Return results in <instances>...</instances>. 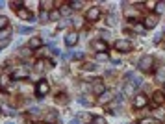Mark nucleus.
Here are the masks:
<instances>
[{
    "label": "nucleus",
    "instance_id": "f257e3e1",
    "mask_svg": "<svg viewBox=\"0 0 165 124\" xmlns=\"http://www.w3.org/2000/svg\"><path fill=\"white\" fill-rule=\"evenodd\" d=\"M152 67H154V58L152 56L147 54V56H143V58L139 59V71L141 72H148Z\"/></svg>",
    "mask_w": 165,
    "mask_h": 124
},
{
    "label": "nucleus",
    "instance_id": "f03ea898",
    "mask_svg": "<svg viewBox=\"0 0 165 124\" xmlns=\"http://www.w3.org/2000/svg\"><path fill=\"white\" fill-rule=\"evenodd\" d=\"M35 91H37V96H39V98L47 96V95L50 93V85H48V82H47V80H41V82L37 83V87H35Z\"/></svg>",
    "mask_w": 165,
    "mask_h": 124
},
{
    "label": "nucleus",
    "instance_id": "7ed1b4c3",
    "mask_svg": "<svg viewBox=\"0 0 165 124\" xmlns=\"http://www.w3.org/2000/svg\"><path fill=\"white\" fill-rule=\"evenodd\" d=\"M98 17H100V9H98V8H89V9H87L85 19L89 20V22H95V20H98Z\"/></svg>",
    "mask_w": 165,
    "mask_h": 124
},
{
    "label": "nucleus",
    "instance_id": "20e7f679",
    "mask_svg": "<svg viewBox=\"0 0 165 124\" xmlns=\"http://www.w3.org/2000/svg\"><path fill=\"white\" fill-rule=\"evenodd\" d=\"M126 80H130V82H132V85H134L136 89H137V87H141V83H143L141 76H139L137 72H128V74H126Z\"/></svg>",
    "mask_w": 165,
    "mask_h": 124
},
{
    "label": "nucleus",
    "instance_id": "39448f33",
    "mask_svg": "<svg viewBox=\"0 0 165 124\" xmlns=\"http://www.w3.org/2000/svg\"><path fill=\"white\" fill-rule=\"evenodd\" d=\"M26 76H28V67H26V65H24V67H19V69L11 74L13 80H24Z\"/></svg>",
    "mask_w": 165,
    "mask_h": 124
},
{
    "label": "nucleus",
    "instance_id": "423d86ee",
    "mask_svg": "<svg viewBox=\"0 0 165 124\" xmlns=\"http://www.w3.org/2000/svg\"><path fill=\"white\" fill-rule=\"evenodd\" d=\"M78 37L80 35L76 32H69L67 35H65V44H67V47H74V44L78 43Z\"/></svg>",
    "mask_w": 165,
    "mask_h": 124
},
{
    "label": "nucleus",
    "instance_id": "0eeeda50",
    "mask_svg": "<svg viewBox=\"0 0 165 124\" xmlns=\"http://www.w3.org/2000/svg\"><path fill=\"white\" fill-rule=\"evenodd\" d=\"M93 93L100 96L102 93H106V87L102 83V80H93Z\"/></svg>",
    "mask_w": 165,
    "mask_h": 124
},
{
    "label": "nucleus",
    "instance_id": "6e6552de",
    "mask_svg": "<svg viewBox=\"0 0 165 124\" xmlns=\"http://www.w3.org/2000/svg\"><path fill=\"white\" fill-rule=\"evenodd\" d=\"M115 48L119 52H130V43L124 41V39H117L115 41Z\"/></svg>",
    "mask_w": 165,
    "mask_h": 124
},
{
    "label": "nucleus",
    "instance_id": "1a4fd4ad",
    "mask_svg": "<svg viewBox=\"0 0 165 124\" xmlns=\"http://www.w3.org/2000/svg\"><path fill=\"white\" fill-rule=\"evenodd\" d=\"M147 102H148V98L143 95V93L136 95V98H134V106H136V107H145V106H147Z\"/></svg>",
    "mask_w": 165,
    "mask_h": 124
},
{
    "label": "nucleus",
    "instance_id": "9d476101",
    "mask_svg": "<svg viewBox=\"0 0 165 124\" xmlns=\"http://www.w3.org/2000/svg\"><path fill=\"white\" fill-rule=\"evenodd\" d=\"M124 15L128 17V19H132V20H134V22H137L139 20V11L136 9V8H126V11H124Z\"/></svg>",
    "mask_w": 165,
    "mask_h": 124
},
{
    "label": "nucleus",
    "instance_id": "9b49d317",
    "mask_svg": "<svg viewBox=\"0 0 165 124\" xmlns=\"http://www.w3.org/2000/svg\"><path fill=\"white\" fill-rule=\"evenodd\" d=\"M112 100H113V93L106 91V93H102L98 96V104H108V102H112Z\"/></svg>",
    "mask_w": 165,
    "mask_h": 124
},
{
    "label": "nucleus",
    "instance_id": "f8f14e48",
    "mask_svg": "<svg viewBox=\"0 0 165 124\" xmlns=\"http://www.w3.org/2000/svg\"><path fill=\"white\" fill-rule=\"evenodd\" d=\"M156 24H158V17L154 15V13H152V15H148V17L145 19V28H154Z\"/></svg>",
    "mask_w": 165,
    "mask_h": 124
},
{
    "label": "nucleus",
    "instance_id": "ddd939ff",
    "mask_svg": "<svg viewBox=\"0 0 165 124\" xmlns=\"http://www.w3.org/2000/svg\"><path fill=\"white\" fill-rule=\"evenodd\" d=\"M93 48L96 50V54H98V52H106V50H108V44H106L104 41H95V43H93Z\"/></svg>",
    "mask_w": 165,
    "mask_h": 124
},
{
    "label": "nucleus",
    "instance_id": "4468645a",
    "mask_svg": "<svg viewBox=\"0 0 165 124\" xmlns=\"http://www.w3.org/2000/svg\"><path fill=\"white\" fill-rule=\"evenodd\" d=\"M17 15H19L20 19H26V20H34V15H32L28 9H19V11H17Z\"/></svg>",
    "mask_w": 165,
    "mask_h": 124
},
{
    "label": "nucleus",
    "instance_id": "2eb2a0df",
    "mask_svg": "<svg viewBox=\"0 0 165 124\" xmlns=\"http://www.w3.org/2000/svg\"><path fill=\"white\" fill-rule=\"evenodd\" d=\"M41 44H43V39H41V37H32L30 43H28V47H30V48H39Z\"/></svg>",
    "mask_w": 165,
    "mask_h": 124
},
{
    "label": "nucleus",
    "instance_id": "dca6fc26",
    "mask_svg": "<svg viewBox=\"0 0 165 124\" xmlns=\"http://www.w3.org/2000/svg\"><path fill=\"white\" fill-rule=\"evenodd\" d=\"M163 102H165V96H163V93L156 91V93H154V104H156V106H161Z\"/></svg>",
    "mask_w": 165,
    "mask_h": 124
},
{
    "label": "nucleus",
    "instance_id": "f3484780",
    "mask_svg": "<svg viewBox=\"0 0 165 124\" xmlns=\"http://www.w3.org/2000/svg\"><path fill=\"white\" fill-rule=\"evenodd\" d=\"M2 113H4V115H9V117H15L17 111H15L13 107H9V106H4V107H2Z\"/></svg>",
    "mask_w": 165,
    "mask_h": 124
},
{
    "label": "nucleus",
    "instance_id": "a211bd4d",
    "mask_svg": "<svg viewBox=\"0 0 165 124\" xmlns=\"http://www.w3.org/2000/svg\"><path fill=\"white\" fill-rule=\"evenodd\" d=\"M8 83H9V78H8V74H2V76H0V89L4 91V89L8 87Z\"/></svg>",
    "mask_w": 165,
    "mask_h": 124
},
{
    "label": "nucleus",
    "instance_id": "6ab92c4d",
    "mask_svg": "<svg viewBox=\"0 0 165 124\" xmlns=\"http://www.w3.org/2000/svg\"><path fill=\"white\" fill-rule=\"evenodd\" d=\"M39 6L43 8V11H47V9H50V8L54 6V2H50V0H41V2H39Z\"/></svg>",
    "mask_w": 165,
    "mask_h": 124
},
{
    "label": "nucleus",
    "instance_id": "aec40b11",
    "mask_svg": "<svg viewBox=\"0 0 165 124\" xmlns=\"http://www.w3.org/2000/svg\"><path fill=\"white\" fill-rule=\"evenodd\" d=\"M71 11H72V9H71V6H69V4H65V6H61L60 13H61L63 17H67V15H71Z\"/></svg>",
    "mask_w": 165,
    "mask_h": 124
},
{
    "label": "nucleus",
    "instance_id": "412c9836",
    "mask_svg": "<svg viewBox=\"0 0 165 124\" xmlns=\"http://www.w3.org/2000/svg\"><path fill=\"white\" fill-rule=\"evenodd\" d=\"M17 32L19 33H32L34 28H32V26H17Z\"/></svg>",
    "mask_w": 165,
    "mask_h": 124
},
{
    "label": "nucleus",
    "instance_id": "4be33fe9",
    "mask_svg": "<svg viewBox=\"0 0 165 124\" xmlns=\"http://www.w3.org/2000/svg\"><path fill=\"white\" fill-rule=\"evenodd\" d=\"M134 91H136V87L132 85V83H126V85L123 87V93H124V95H132Z\"/></svg>",
    "mask_w": 165,
    "mask_h": 124
},
{
    "label": "nucleus",
    "instance_id": "5701e85b",
    "mask_svg": "<svg viewBox=\"0 0 165 124\" xmlns=\"http://www.w3.org/2000/svg\"><path fill=\"white\" fill-rule=\"evenodd\" d=\"M108 59H109V56L106 52H98L96 54V61H108Z\"/></svg>",
    "mask_w": 165,
    "mask_h": 124
},
{
    "label": "nucleus",
    "instance_id": "b1692460",
    "mask_svg": "<svg viewBox=\"0 0 165 124\" xmlns=\"http://www.w3.org/2000/svg\"><path fill=\"white\" fill-rule=\"evenodd\" d=\"M48 17H50V20H58L61 17V13H60V11H56V9H52L50 13H48Z\"/></svg>",
    "mask_w": 165,
    "mask_h": 124
},
{
    "label": "nucleus",
    "instance_id": "393cba45",
    "mask_svg": "<svg viewBox=\"0 0 165 124\" xmlns=\"http://www.w3.org/2000/svg\"><path fill=\"white\" fill-rule=\"evenodd\" d=\"M69 6H71V9H80V8L84 6V2H80V0H74V2H71Z\"/></svg>",
    "mask_w": 165,
    "mask_h": 124
},
{
    "label": "nucleus",
    "instance_id": "a878e982",
    "mask_svg": "<svg viewBox=\"0 0 165 124\" xmlns=\"http://www.w3.org/2000/svg\"><path fill=\"white\" fill-rule=\"evenodd\" d=\"M80 104H84V106H91V104H93V100H91L89 96H82V98H80Z\"/></svg>",
    "mask_w": 165,
    "mask_h": 124
},
{
    "label": "nucleus",
    "instance_id": "bb28decb",
    "mask_svg": "<svg viewBox=\"0 0 165 124\" xmlns=\"http://www.w3.org/2000/svg\"><path fill=\"white\" fill-rule=\"evenodd\" d=\"M132 30H134L136 33H143V32H145V26H141V24H132Z\"/></svg>",
    "mask_w": 165,
    "mask_h": 124
},
{
    "label": "nucleus",
    "instance_id": "cd10ccee",
    "mask_svg": "<svg viewBox=\"0 0 165 124\" xmlns=\"http://www.w3.org/2000/svg\"><path fill=\"white\" fill-rule=\"evenodd\" d=\"M39 19H41L43 22H47V20H50V17H48V11H41V13H39Z\"/></svg>",
    "mask_w": 165,
    "mask_h": 124
},
{
    "label": "nucleus",
    "instance_id": "c85d7f7f",
    "mask_svg": "<svg viewBox=\"0 0 165 124\" xmlns=\"http://www.w3.org/2000/svg\"><path fill=\"white\" fill-rule=\"evenodd\" d=\"M6 26H8V19L6 17H0V32L6 30Z\"/></svg>",
    "mask_w": 165,
    "mask_h": 124
},
{
    "label": "nucleus",
    "instance_id": "c756f323",
    "mask_svg": "<svg viewBox=\"0 0 165 124\" xmlns=\"http://www.w3.org/2000/svg\"><path fill=\"white\" fill-rule=\"evenodd\" d=\"M8 37H9V32H8V30H2V32H0V41H8Z\"/></svg>",
    "mask_w": 165,
    "mask_h": 124
},
{
    "label": "nucleus",
    "instance_id": "7c9ffc66",
    "mask_svg": "<svg viewBox=\"0 0 165 124\" xmlns=\"http://www.w3.org/2000/svg\"><path fill=\"white\" fill-rule=\"evenodd\" d=\"M154 9H156L158 13H161V11L165 9V2H156V8H154Z\"/></svg>",
    "mask_w": 165,
    "mask_h": 124
},
{
    "label": "nucleus",
    "instance_id": "2f4dec72",
    "mask_svg": "<svg viewBox=\"0 0 165 124\" xmlns=\"http://www.w3.org/2000/svg\"><path fill=\"white\" fill-rule=\"evenodd\" d=\"M91 124H106V119H102V117H95Z\"/></svg>",
    "mask_w": 165,
    "mask_h": 124
},
{
    "label": "nucleus",
    "instance_id": "473e14b6",
    "mask_svg": "<svg viewBox=\"0 0 165 124\" xmlns=\"http://www.w3.org/2000/svg\"><path fill=\"white\" fill-rule=\"evenodd\" d=\"M35 69H37V71H43V69H45V61H43V59H39V61L35 63Z\"/></svg>",
    "mask_w": 165,
    "mask_h": 124
},
{
    "label": "nucleus",
    "instance_id": "72a5a7b5",
    "mask_svg": "<svg viewBox=\"0 0 165 124\" xmlns=\"http://www.w3.org/2000/svg\"><path fill=\"white\" fill-rule=\"evenodd\" d=\"M141 124H156V120H154V119H143Z\"/></svg>",
    "mask_w": 165,
    "mask_h": 124
},
{
    "label": "nucleus",
    "instance_id": "f704fd0d",
    "mask_svg": "<svg viewBox=\"0 0 165 124\" xmlns=\"http://www.w3.org/2000/svg\"><path fill=\"white\" fill-rule=\"evenodd\" d=\"M58 102H60V104H65V102H67V95H60Z\"/></svg>",
    "mask_w": 165,
    "mask_h": 124
},
{
    "label": "nucleus",
    "instance_id": "c9c22d12",
    "mask_svg": "<svg viewBox=\"0 0 165 124\" xmlns=\"http://www.w3.org/2000/svg\"><path fill=\"white\" fill-rule=\"evenodd\" d=\"M108 24H109V26H113V24H115V17L109 15V17H108Z\"/></svg>",
    "mask_w": 165,
    "mask_h": 124
},
{
    "label": "nucleus",
    "instance_id": "e433bc0d",
    "mask_svg": "<svg viewBox=\"0 0 165 124\" xmlns=\"http://www.w3.org/2000/svg\"><path fill=\"white\" fill-rule=\"evenodd\" d=\"M54 119H58V113L54 111V113H48V120H54Z\"/></svg>",
    "mask_w": 165,
    "mask_h": 124
},
{
    "label": "nucleus",
    "instance_id": "4c0bfd02",
    "mask_svg": "<svg viewBox=\"0 0 165 124\" xmlns=\"http://www.w3.org/2000/svg\"><path fill=\"white\" fill-rule=\"evenodd\" d=\"M85 69H87V71H93V69H95V65H93V63H87V65H85Z\"/></svg>",
    "mask_w": 165,
    "mask_h": 124
},
{
    "label": "nucleus",
    "instance_id": "58836bf2",
    "mask_svg": "<svg viewBox=\"0 0 165 124\" xmlns=\"http://www.w3.org/2000/svg\"><path fill=\"white\" fill-rule=\"evenodd\" d=\"M20 54H23V56H30V48H24V50H20Z\"/></svg>",
    "mask_w": 165,
    "mask_h": 124
},
{
    "label": "nucleus",
    "instance_id": "ea45409f",
    "mask_svg": "<svg viewBox=\"0 0 165 124\" xmlns=\"http://www.w3.org/2000/svg\"><path fill=\"white\" fill-rule=\"evenodd\" d=\"M23 4H24V2H20V0H17V2H13V6H15V8H19V6H23Z\"/></svg>",
    "mask_w": 165,
    "mask_h": 124
},
{
    "label": "nucleus",
    "instance_id": "a19ab883",
    "mask_svg": "<svg viewBox=\"0 0 165 124\" xmlns=\"http://www.w3.org/2000/svg\"><path fill=\"white\" fill-rule=\"evenodd\" d=\"M69 124H82V122H80V120H78V119H72V120H71V122H69Z\"/></svg>",
    "mask_w": 165,
    "mask_h": 124
},
{
    "label": "nucleus",
    "instance_id": "79ce46f5",
    "mask_svg": "<svg viewBox=\"0 0 165 124\" xmlns=\"http://www.w3.org/2000/svg\"><path fill=\"white\" fill-rule=\"evenodd\" d=\"M4 4H6V2H2V0H0V8H4Z\"/></svg>",
    "mask_w": 165,
    "mask_h": 124
},
{
    "label": "nucleus",
    "instance_id": "37998d69",
    "mask_svg": "<svg viewBox=\"0 0 165 124\" xmlns=\"http://www.w3.org/2000/svg\"><path fill=\"white\" fill-rule=\"evenodd\" d=\"M8 124H11V122H8Z\"/></svg>",
    "mask_w": 165,
    "mask_h": 124
},
{
    "label": "nucleus",
    "instance_id": "c03bdc74",
    "mask_svg": "<svg viewBox=\"0 0 165 124\" xmlns=\"http://www.w3.org/2000/svg\"><path fill=\"white\" fill-rule=\"evenodd\" d=\"M156 124H158V122H156Z\"/></svg>",
    "mask_w": 165,
    "mask_h": 124
}]
</instances>
